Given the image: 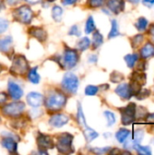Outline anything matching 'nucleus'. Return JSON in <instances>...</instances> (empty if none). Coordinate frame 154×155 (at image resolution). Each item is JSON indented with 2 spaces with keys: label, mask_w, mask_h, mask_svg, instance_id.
Masks as SVG:
<instances>
[{
  "label": "nucleus",
  "mask_w": 154,
  "mask_h": 155,
  "mask_svg": "<svg viewBox=\"0 0 154 155\" xmlns=\"http://www.w3.org/2000/svg\"><path fill=\"white\" fill-rule=\"evenodd\" d=\"M65 103L66 98L64 94L60 92H54L47 97L45 105L51 111H58L64 106Z\"/></svg>",
  "instance_id": "1"
},
{
  "label": "nucleus",
  "mask_w": 154,
  "mask_h": 155,
  "mask_svg": "<svg viewBox=\"0 0 154 155\" xmlns=\"http://www.w3.org/2000/svg\"><path fill=\"white\" fill-rule=\"evenodd\" d=\"M62 85L64 90H66L69 93L75 94L78 89L79 85V80L75 74L73 73H67L64 74L63 81H62Z\"/></svg>",
  "instance_id": "2"
},
{
  "label": "nucleus",
  "mask_w": 154,
  "mask_h": 155,
  "mask_svg": "<svg viewBox=\"0 0 154 155\" xmlns=\"http://www.w3.org/2000/svg\"><path fill=\"white\" fill-rule=\"evenodd\" d=\"M28 70V64L25 58L22 55H16L14 58L11 67V73L16 75H23Z\"/></svg>",
  "instance_id": "3"
},
{
  "label": "nucleus",
  "mask_w": 154,
  "mask_h": 155,
  "mask_svg": "<svg viewBox=\"0 0 154 155\" xmlns=\"http://www.w3.org/2000/svg\"><path fill=\"white\" fill-rule=\"evenodd\" d=\"M74 137L69 134H63L58 138L57 149L62 153H70L73 152L72 142Z\"/></svg>",
  "instance_id": "4"
},
{
  "label": "nucleus",
  "mask_w": 154,
  "mask_h": 155,
  "mask_svg": "<svg viewBox=\"0 0 154 155\" xmlns=\"http://www.w3.org/2000/svg\"><path fill=\"white\" fill-rule=\"evenodd\" d=\"M122 114V123L124 125L131 124L134 119H135V111H136V105L133 103H131L127 106L120 109Z\"/></svg>",
  "instance_id": "5"
},
{
  "label": "nucleus",
  "mask_w": 154,
  "mask_h": 155,
  "mask_svg": "<svg viewBox=\"0 0 154 155\" xmlns=\"http://www.w3.org/2000/svg\"><path fill=\"white\" fill-rule=\"evenodd\" d=\"M15 17L25 24H29L33 17V12L28 5H22L15 11Z\"/></svg>",
  "instance_id": "6"
},
{
  "label": "nucleus",
  "mask_w": 154,
  "mask_h": 155,
  "mask_svg": "<svg viewBox=\"0 0 154 155\" xmlns=\"http://www.w3.org/2000/svg\"><path fill=\"white\" fill-rule=\"evenodd\" d=\"M25 110V104L23 103H12L5 105L3 108V113L7 116H18Z\"/></svg>",
  "instance_id": "7"
},
{
  "label": "nucleus",
  "mask_w": 154,
  "mask_h": 155,
  "mask_svg": "<svg viewBox=\"0 0 154 155\" xmlns=\"http://www.w3.org/2000/svg\"><path fill=\"white\" fill-rule=\"evenodd\" d=\"M78 58H79L78 54L76 53L75 50H73V49H66L65 50L64 62V64L67 68L74 67L77 64Z\"/></svg>",
  "instance_id": "8"
},
{
  "label": "nucleus",
  "mask_w": 154,
  "mask_h": 155,
  "mask_svg": "<svg viewBox=\"0 0 154 155\" xmlns=\"http://www.w3.org/2000/svg\"><path fill=\"white\" fill-rule=\"evenodd\" d=\"M27 103L29 105H31L32 107H39L43 104L44 103V97L41 94L38 93H30L28 94L27 97H26Z\"/></svg>",
  "instance_id": "9"
},
{
  "label": "nucleus",
  "mask_w": 154,
  "mask_h": 155,
  "mask_svg": "<svg viewBox=\"0 0 154 155\" xmlns=\"http://www.w3.org/2000/svg\"><path fill=\"white\" fill-rule=\"evenodd\" d=\"M115 93L123 99L128 100L133 96L131 88H130V84H121L117 86V88L115 89Z\"/></svg>",
  "instance_id": "10"
},
{
  "label": "nucleus",
  "mask_w": 154,
  "mask_h": 155,
  "mask_svg": "<svg viewBox=\"0 0 154 155\" xmlns=\"http://www.w3.org/2000/svg\"><path fill=\"white\" fill-rule=\"evenodd\" d=\"M68 121H69V118L66 115L57 114L53 115L50 118L49 124L54 127H62L64 124H66L68 123Z\"/></svg>",
  "instance_id": "11"
},
{
  "label": "nucleus",
  "mask_w": 154,
  "mask_h": 155,
  "mask_svg": "<svg viewBox=\"0 0 154 155\" xmlns=\"http://www.w3.org/2000/svg\"><path fill=\"white\" fill-rule=\"evenodd\" d=\"M8 92H9L10 96L14 100H19L23 95L22 88L18 84H16L15 83H13V82L8 83Z\"/></svg>",
  "instance_id": "12"
},
{
  "label": "nucleus",
  "mask_w": 154,
  "mask_h": 155,
  "mask_svg": "<svg viewBox=\"0 0 154 155\" xmlns=\"http://www.w3.org/2000/svg\"><path fill=\"white\" fill-rule=\"evenodd\" d=\"M107 5L113 13L119 14L123 11L125 4L124 0H108Z\"/></svg>",
  "instance_id": "13"
},
{
  "label": "nucleus",
  "mask_w": 154,
  "mask_h": 155,
  "mask_svg": "<svg viewBox=\"0 0 154 155\" xmlns=\"http://www.w3.org/2000/svg\"><path fill=\"white\" fill-rule=\"evenodd\" d=\"M37 144L40 149H51L53 148V141L52 139L44 134H39L37 138Z\"/></svg>",
  "instance_id": "14"
},
{
  "label": "nucleus",
  "mask_w": 154,
  "mask_h": 155,
  "mask_svg": "<svg viewBox=\"0 0 154 155\" xmlns=\"http://www.w3.org/2000/svg\"><path fill=\"white\" fill-rule=\"evenodd\" d=\"M141 56L143 59H147L154 56V45L152 43H147L142 49H141Z\"/></svg>",
  "instance_id": "15"
},
{
  "label": "nucleus",
  "mask_w": 154,
  "mask_h": 155,
  "mask_svg": "<svg viewBox=\"0 0 154 155\" xmlns=\"http://www.w3.org/2000/svg\"><path fill=\"white\" fill-rule=\"evenodd\" d=\"M29 34L34 37L37 38L39 41H44L46 38V33L44 29L40 27H32L29 29Z\"/></svg>",
  "instance_id": "16"
},
{
  "label": "nucleus",
  "mask_w": 154,
  "mask_h": 155,
  "mask_svg": "<svg viewBox=\"0 0 154 155\" xmlns=\"http://www.w3.org/2000/svg\"><path fill=\"white\" fill-rule=\"evenodd\" d=\"M2 145L10 153H15L16 152V143L13 138L6 137L2 141Z\"/></svg>",
  "instance_id": "17"
},
{
  "label": "nucleus",
  "mask_w": 154,
  "mask_h": 155,
  "mask_svg": "<svg viewBox=\"0 0 154 155\" xmlns=\"http://www.w3.org/2000/svg\"><path fill=\"white\" fill-rule=\"evenodd\" d=\"M130 134H131V132H130L128 129L122 128V129H120V130L116 133L115 137H116V139L118 140L119 143H123L127 140V138L130 136Z\"/></svg>",
  "instance_id": "18"
},
{
  "label": "nucleus",
  "mask_w": 154,
  "mask_h": 155,
  "mask_svg": "<svg viewBox=\"0 0 154 155\" xmlns=\"http://www.w3.org/2000/svg\"><path fill=\"white\" fill-rule=\"evenodd\" d=\"M12 42H13V40H12L11 36H7L3 39H0V51H2V52L8 51Z\"/></svg>",
  "instance_id": "19"
},
{
  "label": "nucleus",
  "mask_w": 154,
  "mask_h": 155,
  "mask_svg": "<svg viewBox=\"0 0 154 155\" xmlns=\"http://www.w3.org/2000/svg\"><path fill=\"white\" fill-rule=\"evenodd\" d=\"M124 60L130 68H133L134 64L138 61V54H127L124 56Z\"/></svg>",
  "instance_id": "20"
},
{
  "label": "nucleus",
  "mask_w": 154,
  "mask_h": 155,
  "mask_svg": "<svg viewBox=\"0 0 154 155\" xmlns=\"http://www.w3.org/2000/svg\"><path fill=\"white\" fill-rule=\"evenodd\" d=\"M133 149H135L137 153H139L140 154H152V150H151V147L149 146H142L140 143H134Z\"/></svg>",
  "instance_id": "21"
},
{
  "label": "nucleus",
  "mask_w": 154,
  "mask_h": 155,
  "mask_svg": "<svg viewBox=\"0 0 154 155\" xmlns=\"http://www.w3.org/2000/svg\"><path fill=\"white\" fill-rule=\"evenodd\" d=\"M148 25H149V22H148V20H147L146 18H144V17H140V18L137 20V22L135 23V26H136V28H137L140 32L145 31L146 28H147V26H148Z\"/></svg>",
  "instance_id": "22"
},
{
  "label": "nucleus",
  "mask_w": 154,
  "mask_h": 155,
  "mask_svg": "<svg viewBox=\"0 0 154 155\" xmlns=\"http://www.w3.org/2000/svg\"><path fill=\"white\" fill-rule=\"evenodd\" d=\"M84 136H85V139H86L87 142H92L95 138L98 137V134L95 131H93V129H91L89 127H86L85 130H84Z\"/></svg>",
  "instance_id": "23"
},
{
  "label": "nucleus",
  "mask_w": 154,
  "mask_h": 155,
  "mask_svg": "<svg viewBox=\"0 0 154 155\" xmlns=\"http://www.w3.org/2000/svg\"><path fill=\"white\" fill-rule=\"evenodd\" d=\"M28 79L33 83V84H38L40 80V76L37 73V68L34 67L31 69L28 73Z\"/></svg>",
  "instance_id": "24"
},
{
  "label": "nucleus",
  "mask_w": 154,
  "mask_h": 155,
  "mask_svg": "<svg viewBox=\"0 0 154 155\" xmlns=\"http://www.w3.org/2000/svg\"><path fill=\"white\" fill-rule=\"evenodd\" d=\"M120 35V32H119V25H118V23L116 20H112V29L110 31V34L108 35L109 38H113L117 35Z\"/></svg>",
  "instance_id": "25"
},
{
  "label": "nucleus",
  "mask_w": 154,
  "mask_h": 155,
  "mask_svg": "<svg viewBox=\"0 0 154 155\" xmlns=\"http://www.w3.org/2000/svg\"><path fill=\"white\" fill-rule=\"evenodd\" d=\"M62 14H63V9H62L60 6L55 5V6L53 7V10H52V16H53V18H54L55 21H60V20H61Z\"/></svg>",
  "instance_id": "26"
},
{
  "label": "nucleus",
  "mask_w": 154,
  "mask_h": 155,
  "mask_svg": "<svg viewBox=\"0 0 154 155\" xmlns=\"http://www.w3.org/2000/svg\"><path fill=\"white\" fill-rule=\"evenodd\" d=\"M90 39L88 38V37H84V38H82L79 42H78V44H77V46H78V48L81 50V51H84V50H86L88 47H89V45H90Z\"/></svg>",
  "instance_id": "27"
},
{
  "label": "nucleus",
  "mask_w": 154,
  "mask_h": 155,
  "mask_svg": "<svg viewBox=\"0 0 154 155\" xmlns=\"http://www.w3.org/2000/svg\"><path fill=\"white\" fill-rule=\"evenodd\" d=\"M144 137V131L142 129H138L133 134V142L134 143H140Z\"/></svg>",
  "instance_id": "28"
},
{
  "label": "nucleus",
  "mask_w": 154,
  "mask_h": 155,
  "mask_svg": "<svg viewBox=\"0 0 154 155\" xmlns=\"http://www.w3.org/2000/svg\"><path fill=\"white\" fill-rule=\"evenodd\" d=\"M103 35H102L98 31H96V32L93 34V46H94V48L99 47V46L103 44Z\"/></svg>",
  "instance_id": "29"
},
{
  "label": "nucleus",
  "mask_w": 154,
  "mask_h": 155,
  "mask_svg": "<svg viewBox=\"0 0 154 155\" xmlns=\"http://www.w3.org/2000/svg\"><path fill=\"white\" fill-rule=\"evenodd\" d=\"M77 118H78V122H79V124H80L81 126H83L84 128L88 127L87 124H86V122H85V118H84L83 110H82V106L80 104L78 105V114H77Z\"/></svg>",
  "instance_id": "30"
},
{
  "label": "nucleus",
  "mask_w": 154,
  "mask_h": 155,
  "mask_svg": "<svg viewBox=\"0 0 154 155\" xmlns=\"http://www.w3.org/2000/svg\"><path fill=\"white\" fill-rule=\"evenodd\" d=\"M95 28V25H94V21L93 19L92 16H90L87 21H86V25H85V33L86 34H90L92 33Z\"/></svg>",
  "instance_id": "31"
},
{
  "label": "nucleus",
  "mask_w": 154,
  "mask_h": 155,
  "mask_svg": "<svg viewBox=\"0 0 154 155\" xmlns=\"http://www.w3.org/2000/svg\"><path fill=\"white\" fill-rule=\"evenodd\" d=\"M130 88H131V91H132V94L133 95H137L138 93L141 91L142 89V84H140L138 82L133 80L132 84H130Z\"/></svg>",
  "instance_id": "32"
},
{
  "label": "nucleus",
  "mask_w": 154,
  "mask_h": 155,
  "mask_svg": "<svg viewBox=\"0 0 154 155\" xmlns=\"http://www.w3.org/2000/svg\"><path fill=\"white\" fill-rule=\"evenodd\" d=\"M104 115H105V117L107 119V125L108 126H111V125L115 124L116 119H115V115H114L113 113L109 112V111H105L104 112Z\"/></svg>",
  "instance_id": "33"
},
{
  "label": "nucleus",
  "mask_w": 154,
  "mask_h": 155,
  "mask_svg": "<svg viewBox=\"0 0 154 155\" xmlns=\"http://www.w3.org/2000/svg\"><path fill=\"white\" fill-rule=\"evenodd\" d=\"M143 35H135V36L132 39L133 47L136 48V47L140 46L141 44L143 43Z\"/></svg>",
  "instance_id": "34"
},
{
  "label": "nucleus",
  "mask_w": 154,
  "mask_h": 155,
  "mask_svg": "<svg viewBox=\"0 0 154 155\" xmlns=\"http://www.w3.org/2000/svg\"><path fill=\"white\" fill-rule=\"evenodd\" d=\"M133 80L136 81V82H138L140 84L143 85V84H144L145 82H146V76H145V74H143V73H141V74L136 73V74H134V75H133Z\"/></svg>",
  "instance_id": "35"
},
{
  "label": "nucleus",
  "mask_w": 154,
  "mask_h": 155,
  "mask_svg": "<svg viewBox=\"0 0 154 155\" xmlns=\"http://www.w3.org/2000/svg\"><path fill=\"white\" fill-rule=\"evenodd\" d=\"M147 115V110L144 108V107H138L136 108V111H135V118L138 117V118H144L145 116Z\"/></svg>",
  "instance_id": "36"
},
{
  "label": "nucleus",
  "mask_w": 154,
  "mask_h": 155,
  "mask_svg": "<svg viewBox=\"0 0 154 155\" xmlns=\"http://www.w3.org/2000/svg\"><path fill=\"white\" fill-rule=\"evenodd\" d=\"M123 75L118 72H113L111 75V81L113 83H120L121 81L123 80Z\"/></svg>",
  "instance_id": "37"
},
{
  "label": "nucleus",
  "mask_w": 154,
  "mask_h": 155,
  "mask_svg": "<svg viewBox=\"0 0 154 155\" xmlns=\"http://www.w3.org/2000/svg\"><path fill=\"white\" fill-rule=\"evenodd\" d=\"M98 93V87L94 85H88L85 88V94L86 95H95Z\"/></svg>",
  "instance_id": "38"
},
{
  "label": "nucleus",
  "mask_w": 154,
  "mask_h": 155,
  "mask_svg": "<svg viewBox=\"0 0 154 155\" xmlns=\"http://www.w3.org/2000/svg\"><path fill=\"white\" fill-rule=\"evenodd\" d=\"M106 0H88L87 3L91 7H99L102 6Z\"/></svg>",
  "instance_id": "39"
},
{
  "label": "nucleus",
  "mask_w": 154,
  "mask_h": 155,
  "mask_svg": "<svg viewBox=\"0 0 154 155\" xmlns=\"http://www.w3.org/2000/svg\"><path fill=\"white\" fill-rule=\"evenodd\" d=\"M150 94H151V92L149 90H147V89H143V90L141 89V91L138 93V94L136 96H137V98L139 100H142V99H145L146 97H148L150 95Z\"/></svg>",
  "instance_id": "40"
},
{
  "label": "nucleus",
  "mask_w": 154,
  "mask_h": 155,
  "mask_svg": "<svg viewBox=\"0 0 154 155\" xmlns=\"http://www.w3.org/2000/svg\"><path fill=\"white\" fill-rule=\"evenodd\" d=\"M8 27V21L3 18H0V34L4 33Z\"/></svg>",
  "instance_id": "41"
},
{
  "label": "nucleus",
  "mask_w": 154,
  "mask_h": 155,
  "mask_svg": "<svg viewBox=\"0 0 154 155\" xmlns=\"http://www.w3.org/2000/svg\"><path fill=\"white\" fill-rule=\"evenodd\" d=\"M110 147H104V148H96V149H93V152L95 153H108L110 151Z\"/></svg>",
  "instance_id": "42"
},
{
  "label": "nucleus",
  "mask_w": 154,
  "mask_h": 155,
  "mask_svg": "<svg viewBox=\"0 0 154 155\" xmlns=\"http://www.w3.org/2000/svg\"><path fill=\"white\" fill-rule=\"evenodd\" d=\"M69 34H70V35H80V31H79L78 27H77L76 25H74V26L71 28Z\"/></svg>",
  "instance_id": "43"
},
{
  "label": "nucleus",
  "mask_w": 154,
  "mask_h": 155,
  "mask_svg": "<svg viewBox=\"0 0 154 155\" xmlns=\"http://www.w3.org/2000/svg\"><path fill=\"white\" fill-rule=\"evenodd\" d=\"M7 100V94L5 93H0V104H3Z\"/></svg>",
  "instance_id": "44"
},
{
  "label": "nucleus",
  "mask_w": 154,
  "mask_h": 155,
  "mask_svg": "<svg viewBox=\"0 0 154 155\" xmlns=\"http://www.w3.org/2000/svg\"><path fill=\"white\" fill-rule=\"evenodd\" d=\"M143 4L148 7H152L154 5V0H143Z\"/></svg>",
  "instance_id": "45"
},
{
  "label": "nucleus",
  "mask_w": 154,
  "mask_h": 155,
  "mask_svg": "<svg viewBox=\"0 0 154 155\" xmlns=\"http://www.w3.org/2000/svg\"><path fill=\"white\" fill-rule=\"evenodd\" d=\"M77 0H63V4L64 5H72L74 4Z\"/></svg>",
  "instance_id": "46"
},
{
  "label": "nucleus",
  "mask_w": 154,
  "mask_h": 155,
  "mask_svg": "<svg viewBox=\"0 0 154 155\" xmlns=\"http://www.w3.org/2000/svg\"><path fill=\"white\" fill-rule=\"evenodd\" d=\"M146 118H147V120H148L149 122H154V114H148V115L146 116Z\"/></svg>",
  "instance_id": "47"
},
{
  "label": "nucleus",
  "mask_w": 154,
  "mask_h": 155,
  "mask_svg": "<svg viewBox=\"0 0 154 155\" xmlns=\"http://www.w3.org/2000/svg\"><path fill=\"white\" fill-rule=\"evenodd\" d=\"M89 61H90L91 63H96V61H97V56H95V55H91V56L89 57Z\"/></svg>",
  "instance_id": "48"
},
{
  "label": "nucleus",
  "mask_w": 154,
  "mask_h": 155,
  "mask_svg": "<svg viewBox=\"0 0 154 155\" xmlns=\"http://www.w3.org/2000/svg\"><path fill=\"white\" fill-rule=\"evenodd\" d=\"M27 2H29V3H32V4H34V3H37L38 1H40V0H26Z\"/></svg>",
  "instance_id": "49"
},
{
  "label": "nucleus",
  "mask_w": 154,
  "mask_h": 155,
  "mask_svg": "<svg viewBox=\"0 0 154 155\" xmlns=\"http://www.w3.org/2000/svg\"><path fill=\"white\" fill-rule=\"evenodd\" d=\"M129 2H131V3H133V4H137L140 0H128Z\"/></svg>",
  "instance_id": "50"
},
{
  "label": "nucleus",
  "mask_w": 154,
  "mask_h": 155,
  "mask_svg": "<svg viewBox=\"0 0 154 155\" xmlns=\"http://www.w3.org/2000/svg\"><path fill=\"white\" fill-rule=\"evenodd\" d=\"M3 8H4V5H3V3L0 1V10H1V9H3Z\"/></svg>",
  "instance_id": "51"
},
{
  "label": "nucleus",
  "mask_w": 154,
  "mask_h": 155,
  "mask_svg": "<svg viewBox=\"0 0 154 155\" xmlns=\"http://www.w3.org/2000/svg\"><path fill=\"white\" fill-rule=\"evenodd\" d=\"M1 69H2V67H1V65H0V72H1Z\"/></svg>",
  "instance_id": "52"
},
{
  "label": "nucleus",
  "mask_w": 154,
  "mask_h": 155,
  "mask_svg": "<svg viewBox=\"0 0 154 155\" xmlns=\"http://www.w3.org/2000/svg\"><path fill=\"white\" fill-rule=\"evenodd\" d=\"M48 1H50V2H52V1H54V0H48Z\"/></svg>",
  "instance_id": "53"
}]
</instances>
